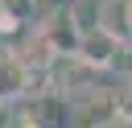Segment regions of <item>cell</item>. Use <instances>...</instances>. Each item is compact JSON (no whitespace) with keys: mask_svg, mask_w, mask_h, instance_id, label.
I'll use <instances>...</instances> for the list:
<instances>
[{"mask_svg":"<svg viewBox=\"0 0 132 128\" xmlns=\"http://www.w3.org/2000/svg\"><path fill=\"white\" fill-rule=\"evenodd\" d=\"M91 128H132V116L128 111H111V116H99Z\"/></svg>","mask_w":132,"mask_h":128,"instance_id":"cell-4","label":"cell"},{"mask_svg":"<svg viewBox=\"0 0 132 128\" xmlns=\"http://www.w3.org/2000/svg\"><path fill=\"white\" fill-rule=\"evenodd\" d=\"M29 91V66L21 62V54L0 50V103H12Z\"/></svg>","mask_w":132,"mask_h":128,"instance_id":"cell-2","label":"cell"},{"mask_svg":"<svg viewBox=\"0 0 132 128\" xmlns=\"http://www.w3.org/2000/svg\"><path fill=\"white\" fill-rule=\"evenodd\" d=\"M124 50V41L116 37V33H107L103 25L99 29H91V33H82V41H78V58L87 62V66H111L116 62V54Z\"/></svg>","mask_w":132,"mask_h":128,"instance_id":"cell-1","label":"cell"},{"mask_svg":"<svg viewBox=\"0 0 132 128\" xmlns=\"http://www.w3.org/2000/svg\"><path fill=\"white\" fill-rule=\"evenodd\" d=\"M37 0H0V29H16L25 21H33Z\"/></svg>","mask_w":132,"mask_h":128,"instance_id":"cell-3","label":"cell"}]
</instances>
